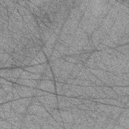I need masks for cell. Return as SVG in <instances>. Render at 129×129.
<instances>
[{"mask_svg":"<svg viewBox=\"0 0 129 129\" xmlns=\"http://www.w3.org/2000/svg\"><path fill=\"white\" fill-rule=\"evenodd\" d=\"M22 72H23L22 69H20V68L13 69L12 70V76L15 78H18L20 76L21 74L22 73Z\"/></svg>","mask_w":129,"mask_h":129,"instance_id":"obj_1","label":"cell"},{"mask_svg":"<svg viewBox=\"0 0 129 129\" xmlns=\"http://www.w3.org/2000/svg\"><path fill=\"white\" fill-rule=\"evenodd\" d=\"M30 2L39 9L42 7L45 4V1H31Z\"/></svg>","mask_w":129,"mask_h":129,"instance_id":"obj_2","label":"cell"},{"mask_svg":"<svg viewBox=\"0 0 129 129\" xmlns=\"http://www.w3.org/2000/svg\"><path fill=\"white\" fill-rule=\"evenodd\" d=\"M12 93L14 96V100L15 99H18L20 98V96L18 95V93H17V89L15 88V87H13V90H12Z\"/></svg>","mask_w":129,"mask_h":129,"instance_id":"obj_3","label":"cell"}]
</instances>
